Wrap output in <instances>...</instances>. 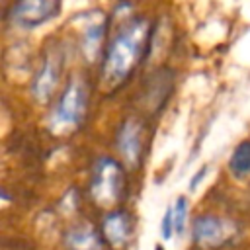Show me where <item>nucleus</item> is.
Returning <instances> with one entry per match:
<instances>
[{
	"label": "nucleus",
	"instance_id": "39448f33",
	"mask_svg": "<svg viewBox=\"0 0 250 250\" xmlns=\"http://www.w3.org/2000/svg\"><path fill=\"white\" fill-rule=\"evenodd\" d=\"M234 225L215 215H199L191 223V238L199 248H217L230 240Z\"/></svg>",
	"mask_w": 250,
	"mask_h": 250
},
{
	"label": "nucleus",
	"instance_id": "6e6552de",
	"mask_svg": "<svg viewBox=\"0 0 250 250\" xmlns=\"http://www.w3.org/2000/svg\"><path fill=\"white\" fill-rule=\"evenodd\" d=\"M105 16L102 12H92L90 18L80 27V51L88 62L96 61L100 53H104V39H105Z\"/></svg>",
	"mask_w": 250,
	"mask_h": 250
},
{
	"label": "nucleus",
	"instance_id": "0eeeda50",
	"mask_svg": "<svg viewBox=\"0 0 250 250\" xmlns=\"http://www.w3.org/2000/svg\"><path fill=\"white\" fill-rule=\"evenodd\" d=\"M115 141H117V150L123 162L129 168H137L143 154V125L133 117L125 119L117 131Z\"/></svg>",
	"mask_w": 250,
	"mask_h": 250
},
{
	"label": "nucleus",
	"instance_id": "9b49d317",
	"mask_svg": "<svg viewBox=\"0 0 250 250\" xmlns=\"http://www.w3.org/2000/svg\"><path fill=\"white\" fill-rule=\"evenodd\" d=\"M229 168L232 176L236 178H246L250 176V141H242L230 154Z\"/></svg>",
	"mask_w": 250,
	"mask_h": 250
},
{
	"label": "nucleus",
	"instance_id": "423d86ee",
	"mask_svg": "<svg viewBox=\"0 0 250 250\" xmlns=\"http://www.w3.org/2000/svg\"><path fill=\"white\" fill-rule=\"evenodd\" d=\"M61 10V0H18L12 8V21L21 29H35L53 20Z\"/></svg>",
	"mask_w": 250,
	"mask_h": 250
},
{
	"label": "nucleus",
	"instance_id": "f8f14e48",
	"mask_svg": "<svg viewBox=\"0 0 250 250\" xmlns=\"http://www.w3.org/2000/svg\"><path fill=\"white\" fill-rule=\"evenodd\" d=\"M172 215H174V230L176 234H182L186 227V215H188V199L184 195H180L172 205Z\"/></svg>",
	"mask_w": 250,
	"mask_h": 250
},
{
	"label": "nucleus",
	"instance_id": "20e7f679",
	"mask_svg": "<svg viewBox=\"0 0 250 250\" xmlns=\"http://www.w3.org/2000/svg\"><path fill=\"white\" fill-rule=\"evenodd\" d=\"M62 66H64V59L61 55L59 49H51L45 59L41 61L33 82H31V96L35 98V102L39 104H47L55 90L61 84V76H62Z\"/></svg>",
	"mask_w": 250,
	"mask_h": 250
},
{
	"label": "nucleus",
	"instance_id": "1a4fd4ad",
	"mask_svg": "<svg viewBox=\"0 0 250 250\" xmlns=\"http://www.w3.org/2000/svg\"><path fill=\"white\" fill-rule=\"evenodd\" d=\"M131 230H133V223L125 211H111L104 217L102 234L109 246L113 248L125 246L131 238Z\"/></svg>",
	"mask_w": 250,
	"mask_h": 250
},
{
	"label": "nucleus",
	"instance_id": "2eb2a0df",
	"mask_svg": "<svg viewBox=\"0 0 250 250\" xmlns=\"http://www.w3.org/2000/svg\"><path fill=\"white\" fill-rule=\"evenodd\" d=\"M156 250H164V248H162V246H156Z\"/></svg>",
	"mask_w": 250,
	"mask_h": 250
},
{
	"label": "nucleus",
	"instance_id": "9d476101",
	"mask_svg": "<svg viewBox=\"0 0 250 250\" xmlns=\"http://www.w3.org/2000/svg\"><path fill=\"white\" fill-rule=\"evenodd\" d=\"M68 250H102V238L90 225H76L64 232Z\"/></svg>",
	"mask_w": 250,
	"mask_h": 250
},
{
	"label": "nucleus",
	"instance_id": "f03ea898",
	"mask_svg": "<svg viewBox=\"0 0 250 250\" xmlns=\"http://www.w3.org/2000/svg\"><path fill=\"white\" fill-rule=\"evenodd\" d=\"M86 111H88V86L82 76H72L66 82L55 109L51 111L49 125L55 133H70L80 127V123L86 117Z\"/></svg>",
	"mask_w": 250,
	"mask_h": 250
},
{
	"label": "nucleus",
	"instance_id": "f257e3e1",
	"mask_svg": "<svg viewBox=\"0 0 250 250\" xmlns=\"http://www.w3.org/2000/svg\"><path fill=\"white\" fill-rule=\"evenodd\" d=\"M150 23L145 18H135L115 31L102 57V82L105 88L113 90L131 76L150 45Z\"/></svg>",
	"mask_w": 250,
	"mask_h": 250
},
{
	"label": "nucleus",
	"instance_id": "7ed1b4c3",
	"mask_svg": "<svg viewBox=\"0 0 250 250\" xmlns=\"http://www.w3.org/2000/svg\"><path fill=\"white\" fill-rule=\"evenodd\" d=\"M123 168L117 160L102 156L96 160L92 170L90 193L100 207H111L121 199L123 193Z\"/></svg>",
	"mask_w": 250,
	"mask_h": 250
},
{
	"label": "nucleus",
	"instance_id": "4468645a",
	"mask_svg": "<svg viewBox=\"0 0 250 250\" xmlns=\"http://www.w3.org/2000/svg\"><path fill=\"white\" fill-rule=\"evenodd\" d=\"M205 172H207V166H203V168H201V170H199V172H197V174L193 176V180H191V186H189L191 189H195V186H197V182H199V180H201V178L205 176Z\"/></svg>",
	"mask_w": 250,
	"mask_h": 250
},
{
	"label": "nucleus",
	"instance_id": "ddd939ff",
	"mask_svg": "<svg viewBox=\"0 0 250 250\" xmlns=\"http://www.w3.org/2000/svg\"><path fill=\"white\" fill-rule=\"evenodd\" d=\"M172 234H176V230H174V215H172V205H170L162 217V238L168 240L172 238Z\"/></svg>",
	"mask_w": 250,
	"mask_h": 250
}]
</instances>
